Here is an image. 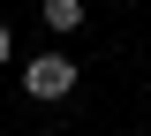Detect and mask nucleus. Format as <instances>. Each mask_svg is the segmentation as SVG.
Segmentation results:
<instances>
[{
  "label": "nucleus",
  "mask_w": 151,
  "mask_h": 136,
  "mask_svg": "<svg viewBox=\"0 0 151 136\" xmlns=\"http://www.w3.org/2000/svg\"><path fill=\"white\" fill-rule=\"evenodd\" d=\"M45 23H53V30H76V23H83V0H45Z\"/></svg>",
  "instance_id": "f03ea898"
},
{
  "label": "nucleus",
  "mask_w": 151,
  "mask_h": 136,
  "mask_svg": "<svg viewBox=\"0 0 151 136\" xmlns=\"http://www.w3.org/2000/svg\"><path fill=\"white\" fill-rule=\"evenodd\" d=\"M23 91H30V98H68L76 91V60L68 53H38L30 68H23Z\"/></svg>",
  "instance_id": "f257e3e1"
},
{
  "label": "nucleus",
  "mask_w": 151,
  "mask_h": 136,
  "mask_svg": "<svg viewBox=\"0 0 151 136\" xmlns=\"http://www.w3.org/2000/svg\"><path fill=\"white\" fill-rule=\"evenodd\" d=\"M8 53H15V45H8V30H0V68H8Z\"/></svg>",
  "instance_id": "7ed1b4c3"
}]
</instances>
